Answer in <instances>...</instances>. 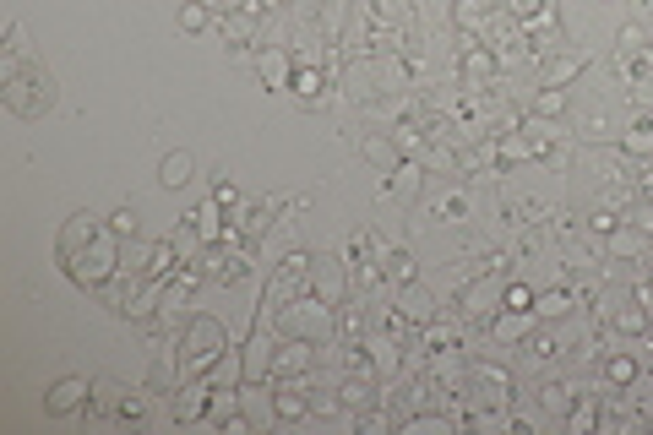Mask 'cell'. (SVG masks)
<instances>
[{"label": "cell", "mask_w": 653, "mask_h": 435, "mask_svg": "<svg viewBox=\"0 0 653 435\" xmlns=\"http://www.w3.org/2000/svg\"><path fill=\"white\" fill-rule=\"evenodd\" d=\"M0 98H6L11 115L39 120L44 109H55V77L44 66H22V55H6V66H0Z\"/></svg>", "instance_id": "cell-1"}, {"label": "cell", "mask_w": 653, "mask_h": 435, "mask_svg": "<svg viewBox=\"0 0 653 435\" xmlns=\"http://www.w3.org/2000/svg\"><path fill=\"white\" fill-rule=\"evenodd\" d=\"M224 348H229V332L218 327L213 316H191L186 327H180V376H186V381L207 376Z\"/></svg>", "instance_id": "cell-2"}, {"label": "cell", "mask_w": 653, "mask_h": 435, "mask_svg": "<svg viewBox=\"0 0 653 435\" xmlns=\"http://www.w3.org/2000/svg\"><path fill=\"white\" fill-rule=\"evenodd\" d=\"M278 338H311V343H327L332 338V327H338V310H332L327 300H316L311 289L300 294V300H289L278 310Z\"/></svg>", "instance_id": "cell-3"}, {"label": "cell", "mask_w": 653, "mask_h": 435, "mask_svg": "<svg viewBox=\"0 0 653 435\" xmlns=\"http://www.w3.org/2000/svg\"><path fill=\"white\" fill-rule=\"evenodd\" d=\"M60 267H66V278H71V283H82V289H104V283L120 272L115 234H104V240H93V245H82V251L60 256Z\"/></svg>", "instance_id": "cell-4"}, {"label": "cell", "mask_w": 653, "mask_h": 435, "mask_svg": "<svg viewBox=\"0 0 653 435\" xmlns=\"http://www.w3.org/2000/svg\"><path fill=\"white\" fill-rule=\"evenodd\" d=\"M305 289H311V256H305V251H289V256L278 261L273 283H267V310H262L256 321H262V327H273L278 310L289 305V300H300Z\"/></svg>", "instance_id": "cell-5"}, {"label": "cell", "mask_w": 653, "mask_h": 435, "mask_svg": "<svg viewBox=\"0 0 653 435\" xmlns=\"http://www.w3.org/2000/svg\"><path fill=\"white\" fill-rule=\"evenodd\" d=\"M316 348H322V343H311V338H278L267 381H300V376L311 381V370H316Z\"/></svg>", "instance_id": "cell-6"}, {"label": "cell", "mask_w": 653, "mask_h": 435, "mask_svg": "<svg viewBox=\"0 0 653 435\" xmlns=\"http://www.w3.org/2000/svg\"><path fill=\"white\" fill-rule=\"evenodd\" d=\"M577 397H583V376H577V370H572V376H545V381L534 387L539 414H545V419H556V425H561L566 414H572V403H577Z\"/></svg>", "instance_id": "cell-7"}, {"label": "cell", "mask_w": 653, "mask_h": 435, "mask_svg": "<svg viewBox=\"0 0 653 435\" xmlns=\"http://www.w3.org/2000/svg\"><path fill=\"white\" fill-rule=\"evenodd\" d=\"M273 387V419L278 425H305L311 419V381H267Z\"/></svg>", "instance_id": "cell-8"}, {"label": "cell", "mask_w": 653, "mask_h": 435, "mask_svg": "<svg viewBox=\"0 0 653 435\" xmlns=\"http://www.w3.org/2000/svg\"><path fill=\"white\" fill-rule=\"evenodd\" d=\"M311 294L338 310L343 294H349V261H338V256H311Z\"/></svg>", "instance_id": "cell-9"}, {"label": "cell", "mask_w": 653, "mask_h": 435, "mask_svg": "<svg viewBox=\"0 0 653 435\" xmlns=\"http://www.w3.org/2000/svg\"><path fill=\"white\" fill-rule=\"evenodd\" d=\"M501 310V278H479V283H463L458 289V316L474 327V321H490Z\"/></svg>", "instance_id": "cell-10"}, {"label": "cell", "mask_w": 653, "mask_h": 435, "mask_svg": "<svg viewBox=\"0 0 653 435\" xmlns=\"http://www.w3.org/2000/svg\"><path fill=\"white\" fill-rule=\"evenodd\" d=\"M175 425H202V419H213V381L196 376L186 387H175Z\"/></svg>", "instance_id": "cell-11"}, {"label": "cell", "mask_w": 653, "mask_h": 435, "mask_svg": "<svg viewBox=\"0 0 653 435\" xmlns=\"http://www.w3.org/2000/svg\"><path fill=\"white\" fill-rule=\"evenodd\" d=\"M463 327H468L463 316H436V321H425V327H420L425 359H430V354H452V348H468V343H463Z\"/></svg>", "instance_id": "cell-12"}, {"label": "cell", "mask_w": 653, "mask_h": 435, "mask_svg": "<svg viewBox=\"0 0 653 435\" xmlns=\"http://www.w3.org/2000/svg\"><path fill=\"white\" fill-rule=\"evenodd\" d=\"M88 392H93V381H82V376H66V381H55V392L44 397V414H49V419H66V414H77V408H88Z\"/></svg>", "instance_id": "cell-13"}, {"label": "cell", "mask_w": 653, "mask_h": 435, "mask_svg": "<svg viewBox=\"0 0 653 435\" xmlns=\"http://www.w3.org/2000/svg\"><path fill=\"white\" fill-rule=\"evenodd\" d=\"M120 397H126V387H120V381L98 376L93 392H88V408H82V419H93V425H104V419H120Z\"/></svg>", "instance_id": "cell-14"}, {"label": "cell", "mask_w": 653, "mask_h": 435, "mask_svg": "<svg viewBox=\"0 0 653 435\" xmlns=\"http://www.w3.org/2000/svg\"><path fill=\"white\" fill-rule=\"evenodd\" d=\"M501 0H452V28L463 33V39H479L485 33V22L496 17Z\"/></svg>", "instance_id": "cell-15"}, {"label": "cell", "mask_w": 653, "mask_h": 435, "mask_svg": "<svg viewBox=\"0 0 653 435\" xmlns=\"http://www.w3.org/2000/svg\"><path fill=\"white\" fill-rule=\"evenodd\" d=\"M104 234H109V223H98L93 213H77V218H66V229H60V245H55V251L71 256V251H82V245L104 240Z\"/></svg>", "instance_id": "cell-16"}, {"label": "cell", "mask_w": 653, "mask_h": 435, "mask_svg": "<svg viewBox=\"0 0 653 435\" xmlns=\"http://www.w3.org/2000/svg\"><path fill=\"white\" fill-rule=\"evenodd\" d=\"M561 359V338L550 332V321L545 327H528V338H523V365L528 370H545V365H556Z\"/></svg>", "instance_id": "cell-17"}, {"label": "cell", "mask_w": 653, "mask_h": 435, "mask_svg": "<svg viewBox=\"0 0 653 435\" xmlns=\"http://www.w3.org/2000/svg\"><path fill=\"white\" fill-rule=\"evenodd\" d=\"M256 71H262V82L278 93V87H289V82H294V71H300V60H294L283 44H273V49H262V55H256Z\"/></svg>", "instance_id": "cell-18"}, {"label": "cell", "mask_w": 653, "mask_h": 435, "mask_svg": "<svg viewBox=\"0 0 653 435\" xmlns=\"http://www.w3.org/2000/svg\"><path fill=\"white\" fill-rule=\"evenodd\" d=\"M262 33V11H218V39L224 44H251Z\"/></svg>", "instance_id": "cell-19"}, {"label": "cell", "mask_w": 653, "mask_h": 435, "mask_svg": "<svg viewBox=\"0 0 653 435\" xmlns=\"http://www.w3.org/2000/svg\"><path fill=\"white\" fill-rule=\"evenodd\" d=\"M398 310L414 321V327H425V321H436V294L414 278V283H403V289H398Z\"/></svg>", "instance_id": "cell-20"}, {"label": "cell", "mask_w": 653, "mask_h": 435, "mask_svg": "<svg viewBox=\"0 0 653 435\" xmlns=\"http://www.w3.org/2000/svg\"><path fill=\"white\" fill-rule=\"evenodd\" d=\"M583 71H588V55H583V49H556V55L545 60V82H556V87H572Z\"/></svg>", "instance_id": "cell-21"}, {"label": "cell", "mask_w": 653, "mask_h": 435, "mask_svg": "<svg viewBox=\"0 0 653 435\" xmlns=\"http://www.w3.org/2000/svg\"><path fill=\"white\" fill-rule=\"evenodd\" d=\"M566 104H572V87L539 82V93L528 98V115H539V120H566Z\"/></svg>", "instance_id": "cell-22"}, {"label": "cell", "mask_w": 653, "mask_h": 435, "mask_svg": "<svg viewBox=\"0 0 653 435\" xmlns=\"http://www.w3.org/2000/svg\"><path fill=\"white\" fill-rule=\"evenodd\" d=\"M381 191H387V196H398V202H414V196L425 191V169L414 164V158H403V164L387 174V185H381Z\"/></svg>", "instance_id": "cell-23"}, {"label": "cell", "mask_w": 653, "mask_h": 435, "mask_svg": "<svg viewBox=\"0 0 653 435\" xmlns=\"http://www.w3.org/2000/svg\"><path fill=\"white\" fill-rule=\"evenodd\" d=\"M376 256H381V272H387L392 289H403V283L420 278V267H414V251H403V245H381Z\"/></svg>", "instance_id": "cell-24"}, {"label": "cell", "mask_w": 653, "mask_h": 435, "mask_svg": "<svg viewBox=\"0 0 653 435\" xmlns=\"http://www.w3.org/2000/svg\"><path fill=\"white\" fill-rule=\"evenodd\" d=\"M599 419H605V403H599V392H583V397L572 403V414L561 419V425H566V435H588V430L599 425Z\"/></svg>", "instance_id": "cell-25"}, {"label": "cell", "mask_w": 653, "mask_h": 435, "mask_svg": "<svg viewBox=\"0 0 653 435\" xmlns=\"http://www.w3.org/2000/svg\"><path fill=\"white\" fill-rule=\"evenodd\" d=\"M207 381H213V392H234L245 381V354L240 348H224V354H218V365L207 370Z\"/></svg>", "instance_id": "cell-26"}, {"label": "cell", "mask_w": 653, "mask_h": 435, "mask_svg": "<svg viewBox=\"0 0 653 435\" xmlns=\"http://www.w3.org/2000/svg\"><path fill=\"white\" fill-rule=\"evenodd\" d=\"M196 223V234H202L207 245H224L229 240V218H224V207L218 202H207V207H196V213H186Z\"/></svg>", "instance_id": "cell-27"}, {"label": "cell", "mask_w": 653, "mask_h": 435, "mask_svg": "<svg viewBox=\"0 0 653 435\" xmlns=\"http://www.w3.org/2000/svg\"><path fill=\"white\" fill-rule=\"evenodd\" d=\"M621 153L643 158V164H653V115H637L632 126L621 131Z\"/></svg>", "instance_id": "cell-28"}, {"label": "cell", "mask_w": 653, "mask_h": 435, "mask_svg": "<svg viewBox=\"0 0 653 435\" xmlns=\"http://www.w3.org/2000/svg\"><path fill=\"white\" fill-rule=\"evenodd\" d=\"M332 332H338V343H365V338H371V310H365V305L343 310L338 305V327H332Z\"/></svg>", "instance_id": "cell-29"}, {"label": "cell", "mask_w": 653, "mask_h": 435, "mask_svg": "<svg viewBox=\"0 0 653 435\" xmlns=\"http://www.w3.org/2000/svg\"><path fill=\"white\" fill-rule=\"evenodd\" d=\"M322 87H327V71L322 66H300V71H294V82H289V93L300 98L305 109H316V104H322Z\"/></svg>", "instance_id": "cell-30"}, {"label": "cell", "mask_w": 653, "mask_h": 435, "mask_svg": "<svg viewBox=\"0 0 653 435\" xmlns=\"http://www.w3.org/2000/svg\"><path fill=\"white\" fill-rule=\"evenodd\" d=\"M572 310H577V300H572V289H566V283H561V289L534 294V316H539V321H566Z\"/></svg>", "instance_id": "cell-31"}, {"label": "cell", "mask_w": 653, "mask_h": 435, "mask_svg": "<svg viewBox=\"0 0 653 435\" xmlns=\"http://www.w3.org/2000/svg\"><path fill=\"white\" fill-rule=\"evenodd\" d=\"M175 267H180V251H175V240H158L153 251H147V261H142V278H158V283H164Z\"/></svg>", "instance_id": "cell-32"}, {"label": "cell", "mask_w": 653, "mask_h": 435, "mask_svg": "<svg viewBox=\"0 0 653 435\" xmlns=\"http://www.w3.org/2000/svg\"><path fill=\"white\" fill-rule=\"evenodd\" d=\"M360 153L371 158V164H376L381 174H392V169L403 164V147H398V142H387V136H365V142H360Z\"/></svg>", "instance_id": "cell-33"}, {"label": "cell", "mask_w": 653, "mask_h": 435, "mask_svg": "<svg viewBox=\"0 0 653 435\" xmlns=\"http://www.w3.org/2000/svg\"><path fill=\"white\" fill-rule=\"evenodd\" d=\"M430 213H436L441 223H463L468 213H474V202H468V191H441L436 202H430Z\"/></svg>", "instance_id": "cell-34"}, {"label": "cell", "mask_w": 653, "mask_h": 435, "mask_svg": "<svg viewBox=\"0 0 653 435\" xmlns=\"http://www.w3.org/2000/svg\"><path fill=\"white\" fill-rule=\"evenodd\" d=\"M213 28V0H186L180 6V33H207Z\"/></svg>", "instance_id": "cell-35"}, {"label": "cell", "mask_w": 653, "mask_h": 435, "mask_svg": "<svg viewBox=\"0 0 653 435\" xmlns=\"http://www.w3.org/2000/svg\"><path fill=\"white\" fill-rule=\"evenodd\" d=\"M648 49V28L643 22H626L621 33H615V60H632V55H643Z\"/></svg>", "instance_id": "cell-36"}, {"label": "cell", "mask_w": 653, "mask_h": 435, "mask_svg": "<svg viewBox=\"0 0 653 435\" xmlns=\"http://www.w3.org/2000/svg\"><path fill=\"white\" fill-rule=\"evenodd\" d=\"M501 11H507V17H517V22L528 28V22L550 17V11H556V0H501Z\"/></svg>", "instance_id": "cell-37"}, {"label": "cell", "mask_w": 653, "mask_h": 435, "mask_svg": "<svg viewBox=\"0 0 653 435\" xmlns=\"http://www.w3.org/2000/svg\"><path fill=\"white\" fill-rule=\"evenodd\" d=\"M158 180H164L169 191H180V185L191 180V153H169L164 164H158Z\"/></svg>", "instance_id": "cell-38"}, {"label": "cell", "mask_w": 653, "mask_h": 435, "mask_svg": "<svg viewBox=\"0 0 653 435\" xmlns=\"http://www.w3.org/2000/svg\"><path fill=\"white\" fill-rule=\"evenodd\" d=\"M343 408H349V403H343L338 387H311V414L316 419H332V414H343Z\"/></svg>", "instance_id": "cell-39"}, {"label": "cell", "mask_w": 653, "mask_h": 435, "mask_svg": "<svg viewBox=\"0 0 653 435\" xmlns=\"http://www.w3.org/2000/svg\"><path fill=\"white\" fill-rule=\"evenodd\" d=\"M120 425H131V430L147 425V397H142V392H126V397H120Z\"/></svg>", "instance_id": "cell-40"}, {"label": "cell", "mask_w": 653, "mask_h": 435, "mask_svg": "<svg viewBox=\"0 0 653 435\" xmlns=\"http://www.w3.org/2000/svg\"><path fill=\"white\" fill-rule=\"evenodd\" d=\"M376 17H381V22H392V28H409L414 0H376Z\"/></svg>", "instance_id": "cell-41"}, {"label": "cell", "mask_w": 653, "mask_h": 435, "mask_svg": "<svg viewBox=\"0 0 653 435\" xmlns=\"http://www.w3.org/2000/svg\"><path fill=\"white\" fill-rule=\"evenodd\" d=\"M501 310H534V289L528 283H507L501 289Z\"/></svg>", "instance_id": "cell-42"}, {"label": "cell", "mask_w": 653, "mask_h": 435, "mask_svg": "<svg viewBox=\"0 0 653 435\" xmlns=\"http://www.w3.org/2000/svg\"><path fill=\"white\" fill-rule=\"evenodd\" d=\"M109 234H115V240H131V234H137V213H131V207H115V213H109Z\"/></svg>", "instance_id": "cell-43"}, {"label": "cell", "mask_w": 653, "mask_h": 435, "mask_svg": "<svg viewBox=\"0 0 653 435\" xmlns=\"http://www.w3.org/2000/svg\"><path fill=\"white\" fill-rule=\"evenodd\" d=\"M213 202H218V207H224V213H229V207H240V191H234L229 180H213Z\"/></svg>", "instance_id": "cell-44"}, {"label": "cell", "mask_w": 653, "mask_h": 435, "mask_svg": "<svg viewBox=\"0 0 653 435\" xmlns=\"http://www.w3.org/2000/svg\"><path fill=\"white\" fill-rule=\"evenodd\" d=\"M637 196H643V202H653V164L637 174Z\"/></svg>", "instance_id": "cell-45"}, {"label": "cell", "mask_w": 653, "mask_h": 435, "mask_svg": "<svg viewBox=\"0 0 653 435\" xmlns=\"http://www.w3.org/2000/svg\"><path fill=\"white\" fill-rule=\"evenodd\" d=\"M6 55H22V28H6Z\"/></svg>", "instance_id": "cell-46"}, {"label": "cell", "mask_w": 653, "mask_h": 435, "mask_svg": "<svg viewBox=\"0 0 653 435\" xmlns=\"http://www.w3.org/2000/svg\"><path fill=\"white\" fill-rule=\"evenodd\" d=\"M643 115H653V109H643Z\"/></svg>", "instance_id": "cell-47"}]
</instances>
